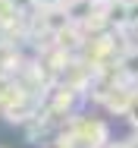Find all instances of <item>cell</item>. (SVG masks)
<instances>
[{"instance_id":"6da1fadb","label":"cell","mask_w":138,"mask_h":148,"mask_svg":"<svg viewBox=\"0 0 138 148\" xmlns=\"http://www.w3.org/2000/svg\"><path fill=\"white\" fill-rule=\"evenodd\" d=\"M135 91H126V88H113V95L107 98V107L110 110H119V114H129V104H132Z\"/></svg>"},{"instance_id":"277c9868","label":"cell","mask_w":138,"mask_h":148,"mask_svg":"<svg viewBox=\"0 0 138 148\" xmlns=\"http://www.w3.org/2000/svg\"><path fill=\"white\" fill-rule=\"evenodd\" d=\"M41 3H60V0H41Z\"/></svg>"},{"instance_id":"3957f363","label":"cell","mask_w":138,"mask_h":148,"mask_svg":"<svg viewBox=\"0 0 138 148\" xmlns=\"http://www.w3.org/2000/svg\"><path fill=\"white\" fill-rule=\"evenodd\" d=\"M107 148H132V145H129V142H110Z\"/></svg>"},{"instance_id":"7a4b0ae2","label":"cell","mask_w":138,"mask_h":148,"mask_svg":"<svg viewBox=\"0 0 138 148\" xmlns=\"http://www.w3.org/2000/svg\"><path fill=\"white\" fill-rule=\"evenodd\" d=\"M129 120H132V123L138 126V95L132 98V104H129Z\"/></svg>"}]
</instances>
